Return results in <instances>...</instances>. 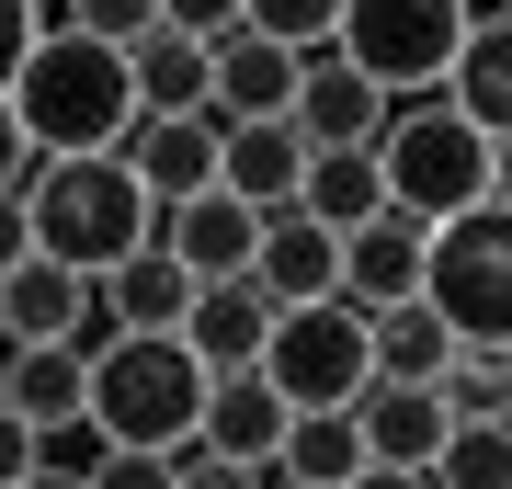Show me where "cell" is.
<instances>
[{
	"label": "cell",
	"instance_id": "5bb4252c",
	"mask_svg": "<svg viewBox=\"0 0 512 489\" xmlns=\"http://www.w3.org/2000/svg\"><path fill=\"white\" fill-rule=\"evenodd\" d=\"M262 342H274V296H262L251 273H228V285H194V308H183V353L205 364V376H239V364H262Z\"/></svg>",
	"mask_w": 512,
	"mask_h": 489
},
{
	"label": "cell",
	"instance_id": "603a6c76",
	"mask_svg": "<svg viewBox=\"0 0 512 489\" xmlns=\"http://www.w3.org/2000/svg\"><path fill=\"white\" fill-rule=\"evenodd\" d=\"M274 478H296V489H353V478H365V433H353V410H296L285 444H274Z\"/></svg>",
	"mask_w": 512,
	"mask_h": 489
},
{
	"label": "cell",
	"instance_id": "83f0119b",
	"mask_svg": "<svg viewBox=\"0 0 512 489\" xmlns=\"http://www.w3.org/2000/svg\"><path fill=\"white\" fill-rule=\"evenodd\" d=\"M239 23L274 35V46H296V57H330V46H342V0H239Z\"/></svg>",
	"mask_w": 512,
	"mask_h": 489
},
{
	"label": "cell",
	"instance_id": "d4e9b609",
	"mask_svg": "<svg viewBox=\"0 0 512 489\" xmlns=\"http://www.w3.org/2000/svg\"><path fill=\"white\" fill-rule=\"evenodd\" d=\"M365 342H376V376H387V387H433L444 364H456V330L421 308V296H410V308H376Z\"/></svg>",
	"mask_w": 512,
	"mask_h": 489
},
{
	"label": "cell",
	"instance_id": "f1b7e54d",
	"mask_svg": "<svg viewBox=\"0 0 512 489\" xmlns=\"http://www.w3.org/2000/svg\"><path fill=\"white\" fill-rule=\"evenodd\" d=\"M69 23L103 46H137V35H160V0H69Z\"/></svg>",
	"mask_w": 512,
	"mask_h": 489
},
{
	"label": "cell",
	"instance_id": "ba28073f",
	"mask_svg": "<svg viewBox=\"0 0 512 489\" xmlns=\"http://www.w3.org/2000/svg\"><path fill=\"white\" fill-rule=\"evenodd\" d=\"M217 137H228L217 103H194V114H137V137H126L137 194H148V205H194V194H217Z\"/></svg>",
	"mask_w": 512,
	"mask_h": 489
},
{
	"label": "cell",
	"instance_id": "52a82bcc",
	"mask_svg": "<svg viewBox=\"0 0 512 489\" xmlns=\"http://www.w3.org/2000/svg\"><path fill=\"white\" fill-rule=\"evenodd\" d=\"M262 376H274L285 410H353V399H365V376H376L365 308H342V296H319V308H274Z\"/></svg>",
	"mask_w": 512,
	"mask_h": 489
},
{
	"label": "cell",
	"instance_id": "d590c367",
	"mask_svg": "<svg viewBox=\"0 0 512 489\" xmlns=\"http://www.w3.org/2000/svg\"><path fill=\"white\" fill-rule=\"evenodd\" d=\"M35 262V217H23V194H0V273Z\"/></svg>",
	"mask_w": 512,
	"mask_h": 489
},
{
	"label": "cell",
	"instance_id": "d6986e66",
	"mask_svg": "<svg viewBox=\"0 0 512 489\" xmlns=\"http://www.w3.org/2000/svg\"><path fill=\"white\" fill-rule=\"evenodd\" d=\"M80 308H92V273H69V262H12L0 273V342H69Z\"/></svg>",
	"mask_w": 512,
	"mask_h": 489
},
{
	"label": "cell",
	"instance_id": "44dd1931",
	"mask_svg": "<svg viewBox=\"0 0 512 489\" xmlns=\"http://www.w3.org/2000/svg\"><path fill=\"white\" fill-rule=\"evenodd\" d=\"M444 103H456L490 148L512 137V23H478V35L456 46V69H444Z\"/></svg>",
	"mask_w": 512,
	"mask_h": 489
},
{
	"label": "cell",
	"instance_id": "836d02e7",
	"mask_svg": "<svg viewBox=\"0 0 512 489\" xmlns=\"http://www.w3.org/2000/svg\"><path fill=\"white\" fill-rule=\"evenodd\" d=\"M35 467H46V433H23V421L0 410V489H23Z\"/></svg>",
	"mask_w": 512,
	"mask_h": 489
},
{
	"label": "cell",
	"instance_id": "1f68e13d",
	"mask_svg": "<svg viewBox=\"0 0 512 489\" xmlns=\"http://www.w3.org/2000/svg\"><path fill=\"white\" fill-rule=\"evenodd\" d=\"M171 489H262V467H239V455H205V444H183V455H171Z\"/></svg>",
	"mask_w": 512,
	"mask_h": 489
},
{
	"label": "cell",
	"instance_id": "7402d4cb",
	"mask_svg": "<svg viewBox=\"0 0 512 489\" xmlns=\"http://www.w3.org/2000/svg\"><path fill=\"white\" fill-rule=\"evenodd\" d=\"M103 285V308H114V330H183V308H194V273L148 239L137 262H114V273H92Z\"/></svg>",
	"mask_w": 512,
	"mask_h": 489
},
{
	"label": "cell",
	"instance_id": "ffe728a7",
	"mask_svg": "<svg viewBox=\"0 0 512 489\" xmlns=\"http://www.w3.org/2000/svg\"><path fill=\"white\" fill-rule=\"evenodd\" d=\"M296 205H308L330 239H353L365 217H387V171H376V148H308V182H296Z\"/></svg>",
	"mask_w": 512,
	"mask_h": 489
},
{
	"label": "cell",
	"instance_id": "e0dca14e",
	"mask_svg": "<svg viewBox=\"0 0 512 489\" xmlns=\"http://www.w3.org/2000/svg\"><path fill=\"white\" fill-rule=\"evenodd\" d=\"M205 57H217V91H205V103H217L228 126H274V114L296 103V69H308V57H296V46L251 35V23H239L228 46H205Z\"/></svg>",
	"mask_w": 512,
	"mask_h": 489
},
{
	"label": "cell",
	"instance_id": "7a4b0ae2",
	"mask_svg": "<svg viewBox=\"0 0 512 489\" xmlns=\"http://www.w3.org/2000/svg\"><path fill=\"white\" fill-rule=\"evenodd\" d=\"M205 410V364L183 353V330H126L92 364V399H80V433L126 444V455H183Z\"/></svg>",
	"mask_w": 512,
	"mask_h": 489
},
{
	"label": "cell",
	"instance_id": "e575fe53",
	"mask_svg": "<svg viewBox=\"0 0 512 489\" xmlns=\"http://www.w3.org/2000/svg\"><path fill=\"white\" fill-rule=\"evenodd\" d=\"M23 46H35V0H0V103H12V69Z\"/></svg>",
	"mask_w": 512,
	"mask_h": 489
},
{
	"label": "cell",
	"instance_id": "60d3db41",
	"mask_svg": "<svg viewBox=\"0 0 512 489\" xmlns=\"http://www.w3.org/2000/svg\"><path fill=\"white\" fill-rule=\"evenodd\" d=\"M501 12H512V0H501Z\"/></svg>",
	"mask_w": 512,
	"mask_h": 489
},
{
	"label": "cell",
	"instance_id": "ab89813d",
	"mask_svg": "<svg viewBox=\"0 0 512 489\" xmlns=\"http://www.w3.org/2000/svg\"><path fill=\"white\" fill-rule=\"evenodd\" d=\"M262 489H296V478H274V467H262Z\"/></svg>",
	"mask_w": 512,
	"mask_h": 489
},
{
	"label": "cell",
	"instance_id": "3957f363",
	"mask_svg": "<svg viewBox=\"0 0 512 489\" xmlns=\"http://www.w3.org/2000/svg\"><path fill=\"white\" fill-rule=\"evenodd\" d=\"M23 217H35V251L69 262V273H114L148 251V228H160V205L137 194L126 160H46L35 194H23Z\"/></svg>",
	"mask_w": 512,
	"mask_h": 489
},
{
	"label": "cell",
	"instance_id": "74e56055",
	"mask_svg": "<svg viewBox=\"0 0 512 489\" xmlns=\"http://www.w3.org/2000/svg\"><path fill=\"white\" fill-rule=\"evenodd\" d=\"M490 205H512V137L490 148Z\"/></svg>",
	"mask_w": 512,
	"mask_h": 489
},
{
	"label": "cell",
	"instance_id": "ac0fdd59",
	"mask_svg": "<svg viewBox=\"0 0 512 489\" xmlns=\"http://www.w3.org/2000/svg\"><path fill=\"white\" fill-rule=\"evenodd\" d=\"M296 182H308V137L285 126H228L217 137V194H239L251 217H274V205H296Z\"/></svg>",
	"mask_w": 512,
	"mask_h": 489
},
{
	"label": "cell",
	"instance_id": "8992f818",
	"mask_svg": "<svg viewBox=\"0 0 512 489\" xmlns=\"http://www.w3.org/2000/svg\"><path fill=\"white\" fill-rule=\"evenodd\" d=\"M456 46H467V0H342V46L330 57H353L399 103V91H444Z\"/></svg>",
	"mask_w": 512,
	"mask_h": 489
},
{
	"label": "cell",
	"instance_id": "30bf717a",
	"mask_svg": "<svg viewBox=\"0 0 512 489\" xmlns=\"http://www.w3.org/2000/svg\"><path fill=\"white\" fill-rule=\"evenodd\" d=\"M80 399H92V364L69 342H0V410L23 421V433H80Z\"/></svg>",
	"mask_w": 512,
	"mask_h": 489
},
{
	"label": "cell",
	"instance_id": "f546056e",
	"mask_svg": "<svg viewBox=\"0 0 512 489\" xmlns=\"http://www.w3.org/2000/svg\"><path fill=\"white\" fill-rule=\"evenodd\" d=\"M80 489H171V455H126V444H103L92 467H80Z\"/></svg>",
	"mask_w": 512,
	"mask_h": 489
},
{
	"label": "cell",
	"instance_id": "2e32d148",
	"mask_svg": "<svg viewBox=\"0 0 512 489\" xmlns=\"http://www.w3.org/2000/svg\"><path fill=\"white\" fill-rule=\"evenodd\" d=\"M421 239H433V228H410L399 217V205H387V217H365V228H353L342 239V308H410V296H421Z\"/></svg>",
	"mask_w": 512,
	"mask_h": 489
},
{
	"label": "cell",
	"instance_id": "f35d334b",
	"mask_svg": "<svg viewBox=\"0 0 512 489\" xmlns=\"http://www.w3.org/2000/svg\"><path fill=\"white\" fill-rule=\"evenodd\" d=\"M23 489H80V467H57V455H46V467H35V478H23Z\"/></svg>",
	"mask_w": 512,
	"mask_h": 489
},
{
	"label": "cell",
	"instance_id": "8fae6325",
	"mask_svg": "<svg viewBox=\"0 0 512 489\" xmlns=\"http://www.w3.org/2000/svg\"><path fill=\"white\" fill-rule=\"evenodd\" d=\"M251 285L274 296V308H319V296H342V239H330L308 205H274V217H262V251H251Z\"/></svg>",
	"mask_w": 512,
	"mask_h": 489
},
{
	"label": "cell",
	"instance_id": "484cf974",
	"mask_svg": "<svg viewBox=\"0 0 512 489\" xmlns=\"http://www.w3.org/2000/svg\"><path fill=\"white\" fill-rule=\"evenodd\" d=\"M421 478L433 489H512V421H456Z\"/></svg>",
	"mask_w": 512,
	"mask_h": 489
},
{
	"label": "cell",
	"instance_id": "4fadbf2b",
	"mask_svg": "<svg viewBox=\"0 0 512 489\" xmlns=\"http://www.w3.org/2000/svg\"><path fill=\"white\" fill-rule=\"evenodd\" d=\"M285 399H274V376L262 364H239V376H205V410H194V444L205 455H239V467H274V444H285Z\"/></svg>",
	"mask_w": 512,
	"mask_h": 489
},
{
	"label": "cell",
	"instance_id": "9c48e42d",
	"mask_svg": "<svg viewBox=\"0 0 512 489\" xmlns=\"http://www.w3.org/2000/svg\"><path fill=\"white\" fill-rule=\"evenodd\" d=\"M387 91L353 69V57H308V69H296V103H285V126L308 137V148H376L387 137Z\"/></svg>",
	"mask_w": 512,
	"mask_h": 489
},
{
	"label": "cell",
	"instance_id": "8d00e7d4",
	"mask_svg": "<svg viewBox=\"0 0 512 489\" xmlns=\"http://www.w3.org/2000/svg\"><path fill=\"white\" fill-rule=\"evenodd\" d=\"M353 489H433V478H421V467H365Z\"/></svg>",
	"mask_w": 512,
	"mask_h": 489
},
{
	"label": "cell",
	"instance_id": "4dcf8cb0",
	"mask_svg": "<svg viewBox=\"0 0 512 489\" xmlns=\"http://www.w3.org/2000/svg\"><path fill=\"white\" fill-rule=\"evenodd\" d=\"M160 35H194V46H228V35H239V0H160Z\"/></svg>",
	"mask_w": 512,
	"mask_h": 489
},
{
	"label": "cell",
	"instance_id": "cb8c5ba5",
	"mask_svg": "<svg viewBox=\"0 0 512 489\" xmlns=\"http://www.w3.org/2000/svg\"><path fill=\"white\" fill-rule=\"evenodd\" d=\"M126 80H137V114H194L205 91H217V57H205L194 35H137Z\"/></svg>",
	"mask_w": 512,
	"mask_h": 489
},
{
	"label": "cell",
	"instance_id": "277c9868",
	"mask_svg": "<svg viewBox=\"0 0 512 489\" xmlns=\"http://www.w3.org/2000/svg\"><path fill=\"white\" fill-rule=\"evenodd\" d=\"M421 308L456 330V353H512V205H467L421 239Z\"/></svg>",
	"mask_w": 512,
	"mask_h": 489
},
{
	"label": "cell",
	"instance_id": "7c38bea8",
	"mask_svg": "<svg viewBox=\"0 0 512 489\" xmlns=\"http://www.w3.org/2000/svg\"><path fill=\"white\" fill-rule=\"evenodd\" d=\"M148 239H160V251L194 273V285H228V273H251L262 217H251L239 194H194V205H160V228H148Z\"/></svg>",
	"mask_w": 512,
	"mask_h": 489
},
{
	"label": "cell",
	"instance_id": "9a60e30c",
	"mask_svg": "<svg viewBox=\"0 0 512 489\" xmlns=\"http://www.w3.org/2000/svg\"><path fill=\"white\" fill-rule=\"evenodd\" d=\"M353 433H365V467H433L444 433H456V410H444L433 387H387V376H365Z\"/></svg>",
	"mask_w": 512,
	"mask_h": 489
},
{
	"label": "cell",
	"instance_id": "4316f807",
	"mask_svg": "<svg viewBox=\"0 0 512 489\" xmlns=\"http://www.w3.org/2000/svg\"><path fill=\"white\" fill-rule=\"evenodd\" d=\"M433 399L456 410V421H512V353H456L433 376Z\"/></svg>",
	"mask_w": 512,
	"mask_h": 489
},
{
	"label": "cell",
	"instance_id": "d6a6232c",
	"mask_svg": "<svg viewBox=\"0 0 512 489\" xmlns=\"http://www.w3.org/2000/svg\"><path fill=\"white\" fill-rule=\"evenodd\" d=\"M35 171H46V148L23 137V114L0 103V194H35Z\"/></svg>",
	"mask_w": 512,
	"mask_h": 489
},
{
	"label": "cell",
	"instance_id": "6da1fadb",
	"mask_svg": "<svg viewBox=\"0 0 512 489\" xmlns=\"http://www.w3.org/2000/svg\"><path fill=\"white\" fill-rule=\"evenodd\" d=\"M12 114L46 160H126L137 137V80H126V46L80 35L69 0H35V46L12 69Z\"/></svg>",
	"mask_w": 512,
	"mask_h": 489
},
{
	"label": "cell",
	"instance_id": "5b68a950",
	"mask_svg": "<svg viewBox=\"0 0 512 489\" xmlns=\"http://www.w3.org/2000/svg\"><path fill=\"white\" fill-rule=\"evenodd\" d=\"M376 171H387V205H399L410 228H444V217H467V205H490V137H478L444 91L387 114Z\"/></svg>",
	"mask_w": 512,
	"mask_h": 489
}]
</instances>
